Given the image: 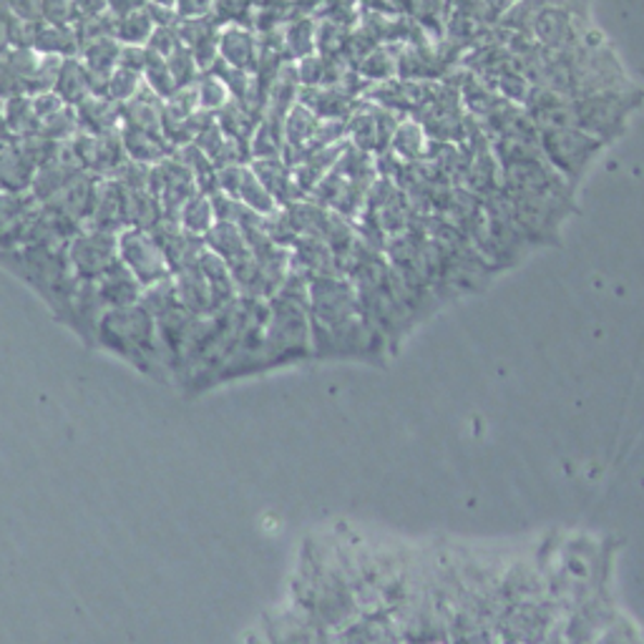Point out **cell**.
<instances>
[{"mask_svg":"<svg viewBox=\"0 0 644 644\" xmlns=\"http://www.w3.org/2000/svg\"><path fill=\"white\" fill-rule=\"evenodd\" d=\"M96 343L149 375L154 370L164 373V368H169L157 318L141 302L103 312L96 330Z\"/></svg>","mask_w":644,"mask_h":644,"instance_id":"obj_1","label":"cell"},{"mask_svg":"<svg viewBox=\"0 0 644 644\" xmlns=\"http://www.w3.org/2000/svg\"><path fill=\"white\" fill-rule=\"evenodd\" d=\"M644 103V91L634 84L574 99V126L592 134L604 147L627 132L630 119Z\"/></svg>","mask_w":644,"mask_h":644,"instance_id":"obj_2","label":"cell"},{"mask_svg":"<svg viewBox=\"0 0 644 644\" xmlns=\"http://www.w3.org/2000/svg\"><path fill=\"white\" fill-rule=\"evenodd\" d=\"M536 144L542 149V157L549 161V166L564 176L569 187L577 189V184L584 179L594 159L599 157L604 144L594 139L592 134L582 132L577 126L559 128H538Z\"/></svg>","mask_w":644,"mask_h":644,"instance_id":"obj_3","label":"cell"},{"mask_svg":"<svg viewBox=\"0 0 644 644\" xmlns=\"http://www.w3.org/2000/svg\"><path fill=\"white\" fill-rule=\"evenodd\" d=\"M504 191V189H501ZM506 195V191H504ZM511 205L513 220H517L529 245H552L559 237L561 222L574 212V199H552L534 195H506Z\"/></svg>","mask_w":644,"mask_h":644,"instance_id":"obj_4","label":"cell"},{"mask_svg":"<svg viewBox=\"0 0 644 644\" xmlns=\"http://www.w3.org/2000/svg\"><path fill=\"white\" fill-rule=\"evenodd\" d=\"M119 260L141 282L144 289L172 277V264H169L164 249L147 230H119Z\"/></svg>","mask_w":644,"mask_h":644,"instance_id":"obj_5","label":"cell"},{"mask_svg":"<svg viewBox=\"0 0 644 644\" xmlns=\"http://www.w3.org/2000/svg\"><path fill=\"white\" fill-rule=\"evenodd\" d=\"M66 257L78 280H99L119 262V232L81 227L66 245Z\"/></svg>","mask_w":644,"mask_h":644,"instance_id":"obj_6","label":"cell"},{"mask_svg":"<svg viewBox=\"0 0 644 644\" xmlns=\"http://www.w3.org/2000/svg\"><path fill=\"white\" fill-rule=\"evenodd\" d=\"M501 189L506 195H534L552 199H574V187H569L549 166L544 157L501 166Z\"/></svg>","mask_w":644,"mask_h":644,"instance_id":"obj_7","label":"cell"},{"mask_svg":"<svg viewBox=\"0 0 644 644\" xmlns=\"http://www.w3.org/2000/svg\"><path fill=\"white\" fill-rule=\"evenodd\" d=\"M586 26H592L590 15H579L574 11H567V8L542 3L536 8L534 18H531L529 36L538 46L549 48V51H569V48H574Z\"/></svg>","mask_w":644,"mask_h":644,"instance_id":"obj_8","label":"cell"},{"mask_svg":"<svg viewBox=\"0 0 644 644\" xmlns=\"http://www.w3.org/2000/svg\"><path fill=\"white\" fill-rule=\"evenodd\" d=\"M149 191L157 197L161 207V216L166 220L179 222V209L187 205V201L197 195V182L195 176L182 161H176L174 154L159 161V164L151 166L149 176Z\"/></svg>","mask_w":644,"mask_h":644,"instance_id":"obj_9","label":"cell"},{"mask_svg":"<svg viewBox=\"0 0 644 644\" xmlns=\"http://www.w3.org/2000/svg\"><path fill=\"white\" fill-rule=\"evenodd\" d=\"M400 119L403 116L393 114L391 109L362 99L356 114L348 119V144L373 157L381 154V151H388L393 132H396Z\"/></svg>","mask_w":644,"mask_h":644,"instance_id":"obj_10","label":"cell"},{"mask_svg":"<svg viewBox=\"0 0 644 644\" xmlns=\"http://www.w3.org/2000/svg\"><path fill=\"white\" fill-rule=\"evenodd\" d=\"M297 103L310 109L318 119L348 121L362 103V96L348 86H300Z\"/></svg>","mask_w":644,"mask_h":644,"instance_id":"obj_11","label":"cell"},{"mask_svg":"<svg viewBox=\"0 0 644 644\" xmlns=\"http://www.w3.org/2000/svg\"><path fill=\"white\" fill-rule=\"evenodd\" d=\"M521 107L531 119V124L536 126V132L538 128L574 126V99L554 91L549 86H531Z\"/></svg>","mask_w":644,"mask_h":644,"instance_id":"obj_12","label":"cell"},{"mask_svg":"<svg viewBox=\"0 0 644 644\" xmlns=\"http://www.w3.org/2000/svg\"><path fill=\"white\" fill-rule=\"evenodd\" d=\"M176 30H179L182 46L189 48L191 55H195L197 66L201 74L209 71L220 59V30L222 26L214 21V15H201V18H179L176 23Z\"/></svg>","mask_w":644,"mask_h":644,"instance_id":"obj_13","label":"cell"},{"mask_svg":"<svg viewBox=\"0 0 644 644\" xmlns=\"http://www.w3.org/2000/svg\"><path fill=\"white\" fill-rule=\"evenodd\" d=\"M257 59H260V38L249 26H222L220 30V61L232 69L255 74Z\"/></svg>","mask_w":644,"mask_h":644,"instance_id":"obj_14","label":"cell"},{"mask_svg":"<svg viewBox=\"0 0 644 644\" xmlns=\"http://www.w3.org/2000/svg\"><path fill=\"white\" fill-rule=\"evenodd\" d=\"M249 169H252L257 179L262 182V187L270 191L272 199L277 201V207H287L293 205V201L302 199L293 179V166H289L282 157L252 159L249 161Z\"/></svg>","mask_w":644,"mask_h":644,"instance_id":"obj_15","label":"cell"},{"mask_svg":"<svg viewBox=\"0 0 644 644\" xmlns=\"http://www.w3.org/2000/svg\"><path fill=\"white\" fill-rule=\"evenodd\" d=\"M119 134H121V144H124L128 161H139V164L154 166L159 161H164L174 154V147L164 139V134L144 132V128L126 126V124H121Z\"/></svg>","mask_w":644,"mask_h":644,"instance_id":"obj_16","label":"cell"},{"mask_svg":"<svg viewBox=\"0 0 644 644\" xmlns=\"http://www.w3.org/2000/svg\"><path fill=\"white\" fill-rule=\"evenodd\" d=\"M96 287H99L101 302L107 305V310L136 305L144 295L141 282L124 268V262L121 260L114 264V268L103 272L99 280H96Z\"/></svg>","mask_w":644,"mask_h":644,"instance_id":"obj_17","label":"cell"},{"mask_svg":"<svg viewBox=\"0 0 644 644\" xmlns=\"http://www.w3.org/2000/svg\"><path fill=\"white\" fill-rule=\"evenodd\" d=\"M74 109L78 116V132L99 136L121 128V107L109 96H88Z\"/></svg>","mask_w":644,"mask_h":644,"instance_id":"obj_18","label":"cell"},{"mask_svg":"<svg viewBox=\"0 0 644 644\" xmlns=\"http://www.w3.org/2000/svg\"><path fill=\"white\" fill-rule=\"evenodd\" d=\"M161 114H164V101L147 86L132 101L121 103V124L144 128V132L161 134Z\"/></svg>","mask_w":644,"mask_h":644,"instance_id":"obj_19","label":"cell"},{"mask_svg":"<svg viewBox=\"0 0 644 644\" xmlns=\"http://www.w3.org/2000/svg\"><path fill=\"white\" fill-rule=\"evenodd\" d=\"M315 28L318 18L308 13H295L285 26H282V44H285L287 61H302L315 53Z\"/></svg>","mask_w":644,"mask_h":644,"instance_id":"obj_20","label":"cell"},{"mask_svg":"<svg viewBox=\"0 0 644 644\" xmlns=\"http://www.w3.org/2000/svg\"><path fill=\"white\" fill-rule=\"evenodd\" d=\"M0 114H3V128L8 139L18 141L26 139V136H36L40 128V121L34 111V103H30L28 94L11 96V99L0 101Z\"/></svg>","mask_w":644,"mask_h":644,"instance_id":"obj_21","label":"cell"},{"mask_svg":"<svg viewBox=\"0 0 644 644\" xmlns=\"http://www.w3.org/2000/svg\"><path fill=\"white\" fill-rule=\"evenodd\" d=\"M214 116H216V124H220L224 136L235 141L249 159V141H252L255 128L262 119L255 116L252 111H249L247 107H242V103H237V101H230L227 107H224L222 111H216Z\"/></svg>","mask_w":644,"mask_h":644,"instance_id":"obj_22","label":"cell"},{"mask_svg":"<svg viewBox=\"0 0 644 644\" xmlns=\"http://www.w3.org/2000/svg\"><path fill=\"white\" fill-rule=\"evenodd\" d=\"M205 247L212 249L214 255H220L227 262V268L252 255L245 235H242V230L235 222H214V227L205 235Z\"/></svg>","mask_w":644,"mask_h":644,"instance_id":"obj_23","label":"cell"},{"mask_svg":"<svg viewBox=\"0 0 644 644\" xmlns=\"http://www.w3.org/2000/svg\"><path fill=\"white\" fill-rule=\"evenodd\" d=\"M53 91L61 96L66 107H78L81 101L88 99V96H94L91 74H88L84 63L78 61V55L63 59L61 74H59V81H55Z\"/></svg>","mask_w":644,"mask_h":644,"instance_id":"obj_24","label":"cell"},{"mask_svg":"<svg viewBox=\"0 0 644 644\" xmlns=\"http://www.w3.org/2000/svg\"><path fill=\"white\" fill-rule=\"evenodd\" d=\"M429 134L425 128L418 124L416 119L403 116L398 121L396 132H393L391 139V151L396 154L400 161H423L425 154H429Z\"/></svg>","mask_w":644,"mask_h":644,"instance_id":"obj_25","label":"cell"},{"mask_svg":"<svg viewBox=\"0 0 644 644\" xmlns=\"http://www.w3.org/2000/svg\"><path fill=\"white\" fill-rule=\"evenodd\" d=\"M34 51L38 55H59V59H71L78 53V38L74 26H53V23L40 21L36 26Z\"/></svg>","mask_w":644,"mask_h":644,"instance_id":"obj_26","label":"cell"},{"mask_svg":"<svg viewBox=\"0 0 644 644\" xmlns=\"http://www.w3.org/2000/svg\"><path fill=\"white\" fill-rule=\"evenodd\" d=\"M396 55H398V46L381 44L370 53L362 55L356 66H352V71L366 81L368 88L373 84H383V81L396 78Z\"/></svg>","mask_w":644,"mask_h":644,"instance_id":"obj_27","label":"cell"},{"mask_svg":"<svg viewBox=\"0 0 644 644\" xmlns=\"http://www.w3.org/2000/svg\"><path fill=\"white\" fill-rule=\"evenodd\" d=\"M214 222L216 216L212 199H209V195H201V191H197V195L179 209V227L195 237L205 239L207 232L214 227Z\"/></svg>","mask_w":644,"mask_h":644,"instance_id":"obj_28","label":"cell"},{"mask_svg":"<svg viewBox=\"0 0 644 644\" xmlns=\"http://www.w3.org/2000/svg\"><path fill=\"white\" fill-rule=\"evenodd\" d=\"M154 21L147 8L128 13L124 18H114V38L121 46H147L151 34H154Z\"/></svg>","mask_w":644,"mask_h":644,"instance_id":"obj_29","label":"cell"},{"mask_svg":"<svg viewBox=\"0 0 644 644\" xmlns=\"http://www.w3.org/2000/svg\"><path fill=\"white\" fill-rule=\"evenodd\" d=\"M352 28L337 26V23L320 21L315 28V53L327 55V59H348V46H350Z\"/></svg>","mask_w":644,"mask_h":644,"instance_id":"obj_30","label":"cell"},{"mask_svg":"<svg viewBox=\"0 0 644 644\" xmlns=\"http://www.w3.org/2000/svg\"><path fill=\"white\" fill-rule=\"evenodd\" d=\"M195 91L199 111H207V114H216V111H222L232 101L227 86H224L222 78L212 74V71H205V74L197 78Z\"/></svg>","mask_w":644,"mask_h":644,"instance_id":"obj_31","label":"cell"},{"mask_svg":"<svg viewBox=\"0 0 644 644\" xmlns=\"http://www.w3.org/2000/svg\"><path fill=\"white\" fill-rule=\"evenodd\" d=\"M144 86L149 88V91H154L161 101L172 99V96L179 91V86H176V81L172 76V71H169L166 61L159 59V55L151 53V61L147 63V69H144Z\"/></svg>","mask_w":644,"mask_h":644,"instance_id":"obj_32","label":"cell"},{"mask_svg":"<svg viewBox=\"0 0 644 644\" xmlns=\"http://www.w3.org/2000/svg\"><path fill=\"white\" fill-rule=\"evenodd\" d=\"M257 3H260V0H214L212 15L220 26L237 23V26L252 28V13Z\"/></svg>","mask_w":644,"mask_h":644,"instance_id":"obj_33","label":"cell"},{"mask_svg":"<svg viewBox=\"0 0 644 644\" xmlns=\"http://www.w3.org/2000/svg\"><path fill=\"white\" fill-rule=\"evenodd\" d=\"M141 88H144V76L141 74L116 66L114 74H111L109 81H107V94H103V96H109L111 101H116L121 107V103L132 101L134 96L141 91Z\"/></svg>","mask_w":644,"mask_h":644,"instance_id":"obj_34","label":"cell"},{"mask_svg":"<svg viewBox=\"0 0 644 644\" xmlns=\"http://www.w3.org/2000/svg\"><path fill=\"white\" fill-rule=\"evenodd\" d=\"M360 15H362V5H358L356 0H322L315 18L337 23V26L356 28L360 23Z\"/></svg>","mask_w":644,"mask_h":644,"instance_id":"obj_35","label":"cell"},{"mask_svg":"<svg viewBox=\"0 0 644 644\" xmlns=\"http://www.w3.org/2000/svg\"><path fill=\"white\" fill-rule=\"evenodd\" d=\"M164 61H166V66H169V71H172V76L179 88L195 86L197 78L201 76V71H199L195 55H191L189 48H184V46L176 48V51Z\"/></svg>","mask_w":644,"mask_h":644,"instance_id":"obj_36","label":"cell"},{"mask_svg":"<svg viewBox=\"0 0 644 644\" xmlns=\"http://www.w3.org/2000/svg\"><path fill=\"white\" fill-rule=\"evenodd\" d=\"M147 48L154 55H159V59H169L176 48H182V38H179V30H176V23L174 26H157Z\"/></svg>","mask_w":644,"mask_h":644,"instance_id":"obj_37","label":"cell"},{"mask_svg":"<svg viewBox=\"0 0 644 644\" xmlns=\"http://www.w3.org/2000/svg\"><path fill=\"white\" fill-rule=\"evenodd\" d=\"M40 11H44V21L53 23V26H74L76 23L74 0H40Z\"/></svg>","mask_w":644,"mask_h":644,"instance_id":"obj_38","label":"cell"},{"mask_svg":"<svg viewBox=\"0 0 644 644\" xmlns=\"http://www.w3.org/2000/svg\"><path fill=\"white\" fill-rule=\"evenodd\" d=\"M151 61V51L147 46H121L119 66L136 71V74H144L147 63Z\"/></svg>","mask_w":644,"mask_h":644,"instance_id":"obj_39","label":"cell"},{"mask_svg":"<svg viewBox=\"0 0 644 644\" xmlns=\"http://www.w3.org/2000/svg\"><path fill=\"white\" fill-rule=\"evenodd\" d=\"M5 11L11 18L38 23L44 21V11H40V0H3Z\"/></svg>","mask_w":644,"mask_h":644,"instance_id":"obj_40","label":"cell"},{"mask_svg":"<svg viewBox=\"0 0 644 644\" xmlns=\"http://www.w3.org/2000/svg\"><path fill=\"white\" fill-rule=\"evenodd\" d=\"M30 103H34V111L38 121H46L48 116L59 114L61 109H66V103L55 91H44V94H34L30 96Z\"/></svg>","mask_w":644,"mask_h":644,"instance_id":"obj_41","label":"cell"},{"mask_svg":"<svg viewBox=\"0 0 644 644\" xmlns=\"http://www.w3.org/2000/svg\"><path fill=\"white\" fill-rule=\"evenodd\" d=\"M214 8V0H176V15L179 18H201Z\"/></svg>","mask_w":644,"mask_h":644,"instance_id":"obj_42","label":"cell"},{"mask_svg":"<svg viewBox=\"0 0 644 644\" xmlns=\"http://www.w3.org/2000/svg\"><path fill=\"white\" fill-rule=\"evenodd\" d=\"M109 0H74L76 21L81 18H94V15H103L107 11Z\"/></svg>","mask_w":644,"mask_h":644,"instance_id":"obj_43","label":"cell"},{"mask_svg":"<svg viewBox=\"0 0 644 644\" xmlns=\"http://www.w3.org/2000/svg\"><path fill=\"white\" fill-rule=\"evenodd\" d=\"M141 8H147V0H109L107 3L111 18H124L128 13L141 11Z\"/></svg>","mask_w":644,"mask_h":644,"instance_id":"obj_44","label":"cell"},{"mask_svg":"<svg viewBox=\"0 0 644 644\" xmlns=\"http://www.w3.org/2000/svg\"><path fill=\"white\" fill-rule=\"evenodd\" d=\"M8 18H11V15L0 13V51H3V48L8 46V38H5V21Z\"/></svg>","mask_w":644,"mask_h":644,"instance_id":"obj_45","label":"cell"},{"mask_svg":"<svg viewBox=\"0 0 644 644\" xmlns=\"http://www.w3.org/2000/svg\"><path fill=\"white\" fill-rule=\"evenodd\" d=\"M147 3H154V5H164V8H174V11H176V0H147Z\"/></svg>","mask_w":644,"mask_h":644,"instance_id":"obj_46","label":"cell"}]
</instances>
